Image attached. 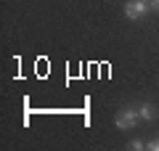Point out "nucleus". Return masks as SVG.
I'll return each instance as SVG.
<instances>
[{
  "label": "nucleus",
  "mask_w": 159,
  "mask_h": 151,
  "mask_svg": "<svg viewBox=\"0 0 159 151\" xmlns=\"http://www.w3.org/2000/svg\"><path fill=\"white\" fill-rule=\"evenodd\" d=\"M151 11V6H148V0H127L125 3V16L127 19H143L146 13Z\"/></svg>",
  "instance_id": "nucleus-2"
},
{
  "label": "nucleus",
  "mask_w": 159,
  "mask_h": 151,
  "mask_svg": "<svg viewBox=\"0 0 159 151\" xmlns=\"http://www.w3.org/2000/svg\"><path fill=\"white\" fill-rule=\"evenodd\" d=\"M148 6H151V11H159V0H148Z\"/></svg>",
  "instance_id": "nucleus-6"
},
{
  "label": "nucleus",
  "mask_w": 159,
  "mask_h": 151,
  "mask_svg": "<svg viewBox=\"0 0 159 151\" xmlns=\"http://www.w3.org/2000/svg\"><path fill=\"white\" fill-rule=\"evenodd\" d=\"M127 149H130V151H141V149H146V143H143V140H130Z\"/></svg>",
  "instance_id": "nucleus-4"
},
{
  "label": "nucleus",
  "mask_w": 159,
  "mask_h": 151,
  "mask_svg": "<svg viewBox=\"0 0 159 151\" xmlns=\"http://www.w3.org/2000/svg\"><path fill=\"white\" fill-rule=\"evenodd\" d=\"M138 122H141V117H138V109H119L117 117H114L117 130H133Z\"/></svg>",
  "instance_id": "nucleus-1"
},
{
  "label": "nucleus",
  "mask_w": 159,
  "mask_h": 151,
  "mask_svg": "<svg viewBox=\"0 0 159 151\" xmlns=\"http://www.w3.org/2000/svg\"><path fill=\"white\" fill-rule=\"evenodd\" d=\"M138 117H141V122H154L157 119V106L148 103V101H143L141 106H138Z\"/></svg>",
  "instance_id": "nucleus-3"
},
{
  "label": "nucleus",
  "mask_w": 159,
  "mask_h": 151,
  "mask_svg": "<svg viewBox=\"0 0 159 151\" xmlns=\"http://www.w3.org/2000/svg\"><path fill=\"white\" fill-rule=\"evenodd\" d=\"M146 149H148V151H159V135H157L154 140H148V143H146Z\"/></svg>",
  "instance_id": "nucleus-5"
}]
</instances>
